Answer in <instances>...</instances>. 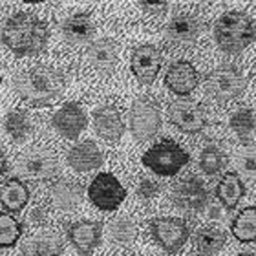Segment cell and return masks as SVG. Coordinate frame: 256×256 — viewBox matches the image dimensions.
Returning <instances> with one entry per match:
<instances>
[{
    "instance_id": "obj_1",
    "label": "cell",
    "mask_w": 256,
    "mask_h": 256,
    "mask_svg": "<svg viewBox=\"0 0 256 256\" xmlns=\"http://www.w3.org/2000/svg\"><path fill=\"white\" fill-rule=\"evenodd\" d=\"M50 38L46 22L32 13H15L2 28V40L18 57L40 54Z\"/></svg>"
},
{
    "instance_id": "obj_2",
    "label": "cell",
    "mask_w": 256,
    "mask_h": 256,
    "mask_svg": "<svg viewBox=\"0 0 256 256\" xmlns=\"http://www.w3.org/2000/svg\"><path fill=\"white\" fill-rule=\"evenodd\" d=\"M15 88L18 96L32 106H50L62 97L66 80L57 70L48 66H35L16 77Z\"/></svg>"
},
{
    "instance_id": "obj_3",
    "label": "cell",
    "mask_w": 256,
    "mask_h": 256,
    "mask_svg": "<svg viewBox=\"0 0 256 256\" xmlns=\"http://www.w3.org/2000/svg\"><path fill=\"white\" fill-rule=\"evenodd\" d=\"M214 38L222 52L240 54L256 38V24L242 11H227L214 26Z\"/></svg>"
},
{
    "instance_id": "obj_4",
    "label": "cell",
    "mask_w": 256,
    "mask_h": 256,
    "mask_svg": "<svg viewBox=\"0 0 256 256\" xmlns=\"http://www.w3.org/2000/svg\"><path fill=\"white\" fill-rule=\"evenodd\" d=\"M188 161L190 158L187 150L172 139H163L152 144L143 154V165L158 176H176Z\"/></svg>"
},
{
    "instance_id": "obj_5",
    "label": "cell",
    "mask_w": 256,
    "mask_h": 256,
    "mask_svg": "<svg viewBox=\"0 0 256 256\" xmlns=\"http://www.w3.org/2000/svg\"><path fill=\"white\" fill-rule=\"evenodd\" d=\"M247 77L238 66L227 64L212 70L205 79V90L218 102H230L246 92Z\"/></svg>"
},
{
    "instance_id": "obj_6",
    "label": "cell",
    "mask_w": 256,
    "mask_h": 256,
    "mask_svg": "<svg viewBox=\"0 0 256 256\" xmlns=\"http://www.w3.org/2000/svg\"><path fill=\"white\" fill-rule=\"evenodd\" d=\"M163 116H161L160 102L152 97H138L132 102L130 116H128V124L134 139L138 141H148L160 132Z\"/></svg>"
},
{
    "instance_id": "obj_7",
    "label": "cell",
    "mask_w": 256,
    "mask_h": 256,
    "mask_svg": "<svg viewBox=\"0 0 256 256\" xmlns=\"http://www.w3.org/2000/svg\"><path fill=\"white\" fill-rule=\"evenodd\" d=\"M90 202L101 210H116L126 198V188L110 172H99L88 187Z\"/></svg>"
},
{
    "instance_id": "obj_8",
    "label": "cell",
    "mask_w": 256,
    "mask_h": 256,
    "mask_svg": "<svg viewBox=\"0 0 256 256\" xmlns=\"http://www.w3.org/2000/svg\"><path fill=\"white\" fill-rule=\"evenodd\" d=\"M150 232L166 252H178L190 236L188 225L182 218H172V216H160L152 220Z\"/></svg>"
},
{
    "instance_id": "obj_9",
    "label": "cell",
    "mask_w": 256,
    "mask_h": 256,
    "mask_svg": "<svg viewBox=\"0 0 256 256\" xmlns=\"http://www.w3.org/2000/svg\"><path fill=\"white\" fill-rule=\"evenodd\" d=\"M168 121L185 134H198L207 126V110L188 99H178L168 106Z\"/></svg>"
},
{
    "instance_id": "obj_10",
    "label": "cell",
    "mask_w": 256,
    "mask_h": 256,
    "mask_svg": "<svg viewBox=\"0 0 256 256\" xmlns=\"http://www.w3.org/2000/svg\"><path fill=\"white\" fill-rule=\"evenodd\" d=\"M59 172V161L55 158L54 152L48 150H33L28 152L18 161V174L28 180H52Z\"/></svg>"
},
{
    "instance_id": "obj_11",
    "label": "cell",
    "mask_w": 256,
    "mask_h": 256,
    "mask_svg": "<svg viewBox=\"0 0 256 256\" xmlns=\"http://www.w3.org/2000/svg\"><path fill=\"white\" fill-rule=\"evenodd\" d=\"M172 200L176 203V207L187 212H202L208 203V192L200 178L188 176L174 187Z\"/></svg>"
},
{
    "instance_id": "obj_12",
    "label": "cell",
    "mask_w": 256,
    "mask_h": 256,
    "mask_svg": "<svg viewBox=\"0 0 256 256\" xmlns=\"http://www.w3.org/2000/svg\"><path fill=\"white\" fill-rule=\"evenodd\" d=\"M163 64V57L161 52L152 44H143L139 48L134 50L132 59H130V68L132 74L136 75V79L141 84H152L158 77Z\"/></svg>"
},
{
    "instance_id": "obj_13",
    "label": "cell",
    "mask_w": 256,
    "mask_h": 256,
    "mask_svg": "<svg viewBox=\"0 0 256 256\" xmlns=\"http://www.w3.org/2000/svg\"><path fill=\"white\" fill-rule=\"evenodd\" d=\"M54 128L66 139H77L84 132L88 119L80 104L77 102H66L54 114Z\"/></svg>"
},
{
    "instance_id": "obj_14",
    "label": "cell",
    "mask_w": 256,
    "mask_h": 256,
    "mask_svg": "<svg viewBox=\"0 0 256 256\" xmlns=\"http://www.w3.org/2000/svg\"><path fill=\"white\" fill-rule=\"evenodd\" d=\"M102 234V227L99 222H92V220H80L75 222L68 230V238L75 251L80 256H90L99 246Z\"/></svg>"
},
{
    "instance_id": "obj_15",
    "label": "cell",
    "mask_w": 256,
    "mask_h": 256,
    "mask_svg": "<svg viewBox=\"0 0 256 256\" xmlns=\"http://www.w3.org/2000/svg\"><path fill=\"white\" fill-rule=\"evenodd\" d=\"M165 84L176 96H190L198 86V72L187 60H178L168 68L165 75Z\"/></svg>"
},
{
    "instance_id": "obj_16",
    "label": "cell",
    "mask_w": 256,
    "mask_h": 256,
    "mask_svg": "<svg viewBox=\"0 0 256 256\" xmlns=\"http://www.w3.org/2000/svg\"><path fill=\"white\" fill-rule=\"evenodd\" d=\"M200 35H202V24L188 15L174 16L165 28L166 40L174 46H192Z\"/></svg>"
},
{
    "instance_id": "obj_17",
    "label": "cell",
    "mask_w": 256,
    "mask_h": 256,
    "mask_svg": "<svg viewBox=\"0 0 256 256\" xmlns=\"http://www.w3.org/2000/svg\"><path fill=\"white\" fill-rule=\"evenodd\" d=\"M94 126H96V132L99 134V138L110 141V143L119 141L124 134V123L121 119V114L112 104H104L94 112Z\"/></svg>"
},
{
    "instance_id": "obj_18",
    "label": "cell",
    "mask_w": 256,
    "mask_h": 256,
    "mask_svg": "<svg viewBox=\"0 0 256 256\" xmlns=\"http://www.w3.org/2000/svg\"><path fill=\"white\" fill-rule=\"evenodd\" d=\"M68 163L77 172H90L102 165V154L94 141H80L70 148Z\"/></svg>"
},
{
    "instance_id": "obj_19",
    "label": "cell",
    "mask_w": 256,
    "mask_h": 256,
    "mask_svg": "<svg viewBox=\"0 0 256 256\" xmlns=\"http://www.w3.org/2000/svg\"><path fill=\"white\" fill-rule=\"evenodd\" d=\"M62 37L70 44H84L96 35V24L88 13H75L68 16L60 26Z\"/></svg>"
},
{
    "instance_id": "obj_20",
    "label": "cell",
    "mask_w": 256,
    "mask_h": 256,
    "mask_svg": "<svg viewBox=\"0 0 256 256\" xmlns=\"http://www.w3.org/2000/svg\"><path fill=\"white\" fill-rule=\"evenodd\" d=\"M86 57L97 72L110 74L118 66V46L110 38H99L86 52Z\"/></svg>"
},
{
    "instance_id": "obj_21",
    "label": "cell",
    "mask_w": 256,
    "mask_h": 256,
    "mask_svg": "<svg viewBox=\"0 0 256 256\" xmlns=\"http://www.w3.org/2000/svg\"><path fill=\"white\" fill-rule=\"evenodd\" d=\"M244 194H246V185H244L238 172H225L216 185V196L222 202V207L227 210L236 208Z\"/></svg>"
},
{
    "instance_id": "obj_22",
    "label": "cell",
    "mask_w": 256,
    "mask_h": 256,
    "mask_svg": "<svg viewBox=\"0 0 256 256\" xmlns=\"http://www.w3.org/2000/svg\"><path fill=\"white\" fill-rule=\"evenodd\" d=\"M30 202V188L18 178H11L0 188V205L10 212H20Z\"/></svg>"
},
{
    "instance_id": "obj_23",
    "label": "cell",
    "mask_w": 256,
    "mask_h": 256,
    "mask_svg": "<svg viewBox=\"0 0 256 256\" xmlns=\"http://www.w3.org/2000/svg\"><path fill=\"white\" fill-rule=\"evenodd\" d=\"M82 200V188L79 183L70 182V180H59L52 187V202L57 208L72 210Z\"/></svg>"
},
{
    "instance_id": "obj_24",
    "label": "cell",
    "mask_w": 256,
    "mask_h": 256,
    "mask_svg": "<svg viewBox=\"0 0 256 256\" xmlns=\"http://www.w3.org/2000/svg\"><path fill=\"white\" fill-rule=\"evenodd\" d=\"M64 244L62 238L55 232H42L35 238L26 242L24 254L26 256H60L62 254Z\"/></svg>"
},
{
    "instance_id": "obj_25",
    "label": "cell",
    "mask_w": 256,
    "mask_h": 256,
    "mask_svg": "<svg viewBox=\"0 0 256 256\" xmlns=\"http://www.w3.org/2000/svg\"><path fill=\"white\" fill-rule=\"evenodd\" d=\"M230 232L242 244L256 242V207L242 208V212L230 224Z\"/></svg>"
},
{
    "instance_id": "obj_26",
    "label": "cell",
    "mask_w": 256,
    "mask_h": 256,
    "mask_svg": "<svg viewBox=\"0 0 256 256\" xmlns=\"http://www.w3.org/2000/svg\"><path fill=\"white\" fill-rule=\"evenodd\" d=\"M108 236L118 246H132L136 236H138V227H136V224L130 218L119 216V218L112 220L110 225H108Z\"/></svg>"
},
{
    "instance_id": "obj_27",
    "label": "cell",
    "mask_w": 256,
    "mask_h": 256,
    "mask_svg": "<svg viewBox=\"0 0 256 256\" xmlns=\"http://www.w3.org/2000/svg\"><path fill=\"white\" fill-rule=\"evenodd\" d=\"M227 154L220 148L218 144H207L200 154V170L207 176H214L225 168L227 165Z\"/></svg>"
},
{
    "instance_id": "obj_28",
    "label": "cell",
    "mask_w": 256,
    "mask_h": 256,
    "mask_svg": "<svg viewBox=\"0 0 256 256\" xmlns=\"http://www.w3.org/2000/svg\"><path fill=\"white\" fill-rule=\"evenodd\" d=\"M225 240H227V236L218 227H202V229L198 230L196 238H194L198 249L202 252H205V254L218 252L225 246Z\"/></svg>"
},
{
    "instance_id": "obj_29",
    "label": "cell",
    "mask_w": 256,
    "mask_h": 256,
    "mask_svg": "<svg viewBox=\"0 0 256 256\" xmlns=\"http://www.w3.org/2000/svg\"><path fill=\"white\" fill-rule=\"evenodd\" d=\"M6 130L15 141H24L33 130L32 119L22 110H13L6 118Z\"/></svg>"
},
{
    "instance_id": "obj_30",
    "label": "cell",
    "mask_w": 256,
    "mask_h": 256,
    "mask_svg": "<svg viewBox=\"0 0 256 256\" xmlns=\"http://www.w3.org/2000/svg\"><path fill=\"white\" fill-rule=\"evenodd\" d=\"M229 124L242 141H247L256 128V116L251 108H240L230 116Z\"/></svg>"
},
{
    "instance_id": "obj_31",
    "label": "cell",
    "mask_w": 256,
    "mask_h": 256,
    "mask_svg": "<svg viewBox=\"0 0 256 256\" xmlns=\"http://www.w3.org/2000/svg\"><path fill=\"white\" fill-rule=\"evenodd\" d=\"M22 234V224L6 212H0V247H15Z\"/></svg>"
},
{
    "instance_id": "obj_32",
    "label": "cell",
    "mask_w": 256,
    "mask_h": 256,
    "mask_svg": "<svg viewBox=\"0 0 256 256\" xmlns=\"http://www.w3.org/2000/svg\"><path fill=\"white\" fill-rule=\"evenodd\" d=\"M236 165L244 176L256 178V146H252V144L242 146L238 158H236Z\"/></svg>"
},
{
    "instance_id": "obj_33",
    "label": "cell",
    "mask_w": 256,
    "mask_h": 256,
    "mask_svg": "<svg viewBox=\"0 0 256 256\" xmlns=\"http://www.w3.org/2000/svg\"><path fill=\"white\" fill-rule=\"evenodd\" d=\"M160 183L150 180V178H141V182L138 185V196H141L143 200H152L154 196H158L160 192Z\"/></svg>"
},
{
    "instance_id": "obj_34",
    "label": "cell",
    "mask_w": 256,
    "mask_h": 256,
    "mask_svg": "<svg viewBox=\"0 0 256 256\" xmlns=\"http://www.w3.org/2000/svg\"><path fill=\"white\" fill-rule=\"evenodd\" d=\"M139 8H143L146 13H152V15H160L168 8L166 2H139Z\"/></svg>"
},
{
    "instance_id": "obj_35",
    "label": "cell",
    "mask_w": 256,
    "mask_h": 256,
    "mask_svg": "<svg viewBox=\"0 0 256 256\" xmlns=\"http://www.w3.org/2000/svg\"><path fill=\"white\" fill-rule=\"evenodd\" d=\"M30 222L37 225L46 224V222H48V210L44 207H35L32 212H30Z\"/></svg>"
},
{
    "instance_id": "obj_36",
    "label": "cell",
    "mask_w": 256,
    "mask_h": 256,
    "mask_svg": "<svg viewBox=\"0 0 256 256\" xmlns=\"http://www.w3.org/2000/svg\"><path fill=\"white\" fill-rule=\"evenodd\" d=\"M208 218L216 220V222L224 220V207H216V205H212V208L208 210Z\"/></svg>"
},
{
    "instance_id": "obj_37",
    "label": "cell",
    "mask_w": 256,
    "mask_h": 256,
    "mask_svg": "<svg viewBox=\"0 0 256 256\" xmlns=\"http://www.w3.org/2000/svg\"><path fill=\"white\" fill-rule=\"evenodd\" d=\"M6 170H8V158H6V154L0 150V176H4Z\"/></svg>"
},
{
    "instance_id": "obj_38",
    "label": "cell",
    "mask_w": 256,
    "mask_h": 256,
    "mask_svg": "<svg viewBox=\"0 0 256 256\" xmlns=\"http://www.w3.org/2000/svg\"><path fill=\"white\" fill-rule=\"evenodd\" d=\"M236 256H256V254H252V252H240V254H236Z\"/></svg>"
},
{
    "instance_id": "obj_39",
    "label": "cell",
    "mask_w": 256,
    "mask_h": 256,
    "mask_svg": "<svg viewBox=\"0 0 256 256\" xmlns=\"http://www.w3.org/2000/svg\"><path fill=\"white\" fill-rule=\"evenodd\" d=\"M190 256H214V254H205V252H198V254H190Z\"/></svg>"
},
{
    "instance_id": "obj_40",
    "label": "cell",
    "mask_w": 256,
    "mask_h": 256,
    "mask_svg": "<svg viewBox=\"0 0 256 256\" xmlns=\"http://www.w3.org/2000/svg\"><path fill=\"white\" fill-rule=\"evenodd\" d=\"M0 84H2V77H0Z\"/></svg>"
},
{
    "instance_id": "obj_41",
    "label": "cell",
    "mask_w": 256,
    "mask_h": 256,
    "mask_svg": "<svg viewBox=\"0 0 256 256\" xmlns=\"http://www.w3.org/2000/svg\"><path fill=\"white\" fill-rule=\"evenodd\" d=\"M0 8H2V4H0Z\"/></svg>"
},
{
    "instance_id": "obj_42",
    "label": "cell",
    "mask_w": 256,
    "mask_h": 256,
    "mask_svg": "<svg viewBox=\"0 0 256 256\" xmlns=\"http://www.w3.org/2000/svg\"><path fill=\"white\" fill-rule=\"evenodd\" d=\"M22 256H26V254H22Z\"/></svg>"
}]
</instances>
